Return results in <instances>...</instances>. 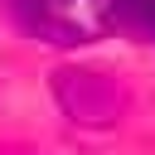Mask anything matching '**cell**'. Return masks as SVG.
I'll return each instance as SVG.
<instances>
[{"instance_id": "cell-1", "label": "cell", "mask_w": 155, "mask_h": 155, "mask_svg": "<svg viewBox=\"0 0 155 155\" xmlns=\"http://www.w3.org/2000/svg\"><path fill=\"white\" fill-rule=\"evenodd\" d=\"M126 0H19L24 24L48 44H87L102 39L121 19Z\"/></svg>"}, {"instance_id": "cell-2", "label": "cell", "mask_w": 155, "mask_h": 155, "mask_svg": "<svg viewBox=\"0 0 155 155\" xmlns=\"http://www.w3.org/2000/svg\"><path fill=\"white\" fill-rule=\"evenodd\" d=\"M126 10H131V15H136L150 34H155V0H126Z\"/></svg>"}]
</instances>
